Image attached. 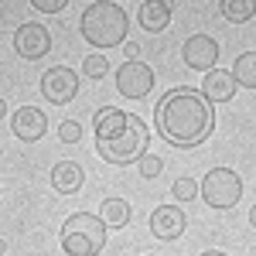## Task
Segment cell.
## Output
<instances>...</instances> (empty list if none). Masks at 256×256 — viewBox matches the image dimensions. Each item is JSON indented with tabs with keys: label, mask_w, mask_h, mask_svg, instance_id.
<instances>
[{
	"label": "cell",
	"mask_w": 256,
	"mask_h": 256,
	"mask_svg": "<svg viewBox=\"0 0 256 256\" xmlns=\"http://www.w3.org/2000/svg\"><path fill=\"white\" fill-rule=\"evenodd\" d=\"M158 134L171 147H198L212 134V102L195 89H171L154 110Z\"/></svg>",
	"instance_id": "1"
},
{
	"label": "cell",
	"mask_w": 256,
	"mask_h": 256,
	"mask_svg": "<svg viewBox=\"0 0 256 256\" xmlns=\"http://www.w3.org/2000/svg\"><path fill=\"white\" fill-rule=\"evenodd\" d=\"M92 130H96V150L102 160L110 164H134V160L147 158V140L150 130L144 126V120L137 113H126V110H99L92 120Z\"/></svg>",
	"instance_id": "2"
},
{
	"label": "cell",
	"mask_w": 256,
	"mask_h": 256,
	"mask_svg": "<svg viewBox=\"0 0 256 256\" xmlns=\"http://www.w3.org/2000/svg\"><path fill=\"white\" fill-rule=\"evenodd\" d=\"M82 38L89 41L92 48H113L120 41L126 38V28H130V20H126V10L116 7L113 0H96V4H89L86 10H82Z\"/></svg>",
	"instance_id": "3"
},
{
	"label": "cell",
	"mask_w": 256,
	"mask_h": 256,
	"mask_svg": "<svg viewBox=\"0 0 256 256\" xmlns=\"http://www.w3.org/2000/svg\"><path fill=\"white\" fill-rule=\"evenodd\" d=\"M106 222L89 212H76L62 222V250L65 256H96L106 246Z\"/></svg>",
	"instance_id": "4"
},
{
	"label": "cell",
	"mask_w": 256,
	"mask_h": 256,
	"mask_svg": "<svg viewBox=\"0 0 256 256\" xmlns=\"http://www.w3.org/2000/svg\"><path fill=\"white\" fill-rule=\"evenodd\" d=\"M202 198L212 205V208H232L239 198H242V181L232 168H212L208 174L202 178Z\"/></svg>",
	"instance_id": "5"
},
{
	"label": "cell",
	"mask_w": 256,
	"mask_h": 256,
	"mask_svg": "<svg viewBox=\"0 0 256 256\" xmlns=\"http://www.w3.org/2000/svg\"><path fill=\"white\" fill-rule=\"evenodd\" d=\"M154 89V72L144 65L140 58L123 62L116 68V92L126 99H144L147 92Z\"/></svg>",
	"instance_id": "6"
},
{
	"label": "cell",
	"mask_w": 256,
	"mask_h": 256,
	"mask_svg": "<svg viewBox=\"0 0 256 256\" xmlns=\"http://www.w3.org/2000/svg\"><path fill=\"white\" fill-rule=\"evenodd\" d=\"M41 92H44L48 102L65 106V102H72L76 92H79V76H76L72 68H65V65H52V68L41 76Z\"/></svg>",
	"instance_id": "7"
},
{
	"label": "cell",
	"mask_w": 256,
	"mask_h": 256,
	"mask_svg": "<svg viewBox=\"0 0 256 256\" xmlns=\"http://www.w3.org/2000/svg\"><path fill=\"white\" fill-rule=\"evenodd\" d=\"M14 48H18L20 58H44L52 52V34L41 28V24H20L18 34H14Z\"/></svg>",
	"instance_id": "8"
},
{
	"label": "cell",
	"mask_w": 256,
	"mask_h": 256,
	"mask_svg": "<svg viewBox=\"0 0 256 256\" xmlns=\"http://www.w3.org/2000/svg\"><path fill=\"white\" fill-rule=\"evenodd\" d=\"M184 62H188V68H198V72L216 68V62H218L216 38H208V34H192V38L184 41Z\"/></svg>",
	"instance_id": "9"
},
{
	"label": "cell",
	"mask_w": 256,
	"mask_h": 256,
	"mask_svg": "<svg viewBox=\"0 0 256 256\" xmlns=\"http://www.w3.org/2000/svg\"><path fill=\"white\" fill-rule=\"evenodd\" d=\"M184 226H188V218H184V212L178 208V205H158L154 212H150V232L158 239H178L181 232H184Z\"/></svg>",
	"instance_id": "10"
},
{
	"label": "cell",
	"mask_w": 256,
	"mask_h": 256,
	"mask_svg": "<svg viewBox=\"0 0 256 256\" xmlns=\"http://www.w3.org/2000/svg\"><path fill=\"white\" fill-rule=\"evenodd\" d=\"M236 76L232 72H226V68H208L205 72V79H202V96L208 99V102H229L232 92H236Z\"/></svg>",
	"instance_id": "11"
},
{
	"label": "cell",
	"mask_w": 256,
	"mask_h": 256,
	"mask_svg": "<svg viewBox=\"0 0 256 256\" xmlns=\"http://www.w3.org/2000/svg\"><path fill=\"white\" fill-rule=\"evenodd\" d=\"M82 184H86V171H82L76 160H58L52 168V188L62 195H76Z\"/></svg>",
	"instance_id": "12"
},
{
	"label": "cell",
	"mask_w": 256,
	"mask_h": 256,
	"mask_svg": "<svg viewBox=\"0 0 256 256\" xmlns=\"http://www.w3.org/2000/svg\"><path fill=\"white\" fill-rule=\"evenodd\" d=\"M44 130H48V120H44L41 110L24 106V110L14 113V134H18L20 140H38V137H44Z\"/></svg>",
	"instance_id": "13"
},
{
	"label": "cell",
	"mask_w": 256,
	"mask_h": 256,
	"mask_svg": "<svg viewBox=\"0 0 256 256\" xmlns=\"http://www.w3.org/2000/svg\"><path fill=\"white\" fill-rule=\"evenodd\" d=\"M171 24V7H168V0H147V4H140V28L144 31H164Z\"/></svg>",
	"instance_id": "14"
},
{
	"label": "cell",
	"mask_w": 256,
	"mask_h": 256,
	"mask_svg": "<svg viewBox=\"0 0 256 256\" xmlns=\"http://www.w3.org/2000/svg\"><path fill=\"white\" fill-rule=\"evenodd\" d=\"M99 212H102V222H106L110 229H123V226L130 222V205H126L123 198H106Z\"/></svg>",
	"instance_id": "15"
},
{
	"label": "cell",
	"mask_w": 256,
	"mask_h": 256,
	"mask_svg": "<svg viewBox=\"0 0 256 256\" xmlns=\"http://www.w3.org/2000/svg\"><path fill=\"white\" fill-rule=\"evenodd\" d=\"M256 14V0H222V18L232 24H246Z\"/></svg>",
	"instance_id": "16"
},
{
	"label": "cell",
	"mask_w": 256,
	"mask_h": 256,
	"mask_svg": "<svg viewBox=\"0 0 256 256\" xmlns=\"http://www.w3.org/2000/svg\"><path fill=\"white\" fill-rule=\"evenodd\" d=\"M232 76H236L239 86H246V89H256V52H246V55H239L236 65H232Z\"/></svg>",
	"instance_id": "17"
},
{
	"label": "cell",
	"mask_w": 256,
	"mask_h": 256,
	"mask_svg": "<svg viewBox=\"0 0 256 256\" xmlns=\"http://www.w3.org/2000/svg\"><path fill=\"white\" fill-rule=\"evenodd\" d=\"M82 76H86V79H106V76H110V62H106V55H86V62H82Z\"/></svg>",
	"instance_id": "18"
},
{
	"label": "cell",
	"mask_w": 256,
	"mask_h": 256,
	"mask_svg": "<svg viewBox=\"0 0 256 256\" xmlns=\"http://www.w3.org/2000/svg\"><path fill=\"white\" fill-rule=\"evenodd\" d=\"M198 188H202V184H195V178H178L171 192H174V198H178V202H192Z\"/></svg>",
	"instance_id": "19"
},
{
	"label": "cell",
	"mask_w": 256,
	"mask_h": 256,
	"mask_svg": "<svg viewBox=\"0 0 256 256\" xmlns=\"http://www.w3.org/2000/svg\"><path fill=\"white\" fill-rule=\"evenodd\" d=\"M58 137L65 140V144H79L82 140V126L76 123V120H65V123L58 126Z\"/></svg>",
	"instance_id": "20"
},
{
	"label": "cell",
	"mask_w": 256,
	"mask_h": 256,
	"mask_svg": "<svg viewBox=\"0 0 256 256\" xmlns=\"http://www.w3.org/2000/svg\"><path fill=\"white\" fill-rule=\"evenodd\" d=\"M160 168H164V160L154 158V154H147V158H140V174L144 178H158Z\"/></svg>",
	"instance_id": "21"
},
{
	"label": "cell",
	"mask_w": 256,
	"mask_h": 256,
	"mask_svg": "<svg viewBox=\"0 0 256 256\" xmlns=\"http://www.w3.org/2000/svg\"><path fill=\"white\" fill-rule=\"evenodd\" d=\"M65 4H68V0H31V7L41 10V14H58Z\"/></svg>",
	"instance_id": "22"
},
{
	"label": "cell",
	"mask_w": 256,
	"mask_h": 256,
	"mask_svg": "<svg viewBox=\"0 0 256 256\" xmlns=\"http://www.w3.org/2000/svg\"><path fill=\"white\" fill-rule=\"evenodd\" d=\"M250 226H253V229H256V205H253V208H250Z\"/></svg>",
	"instance_id": "23"
},
{
	"label": "cell",
	"mask_w": 256,
	"mask_h": 256,
	"mask_svg": "<svg viewBox=\"0 0 256 256\" xmlns=\"http://www.w3.org/2000/svg\"><path fill=\"white\" fill-rule=\"evenodd\" d=\"M4 113H7V102H4V99H0V120H4Z\"/></svg>",
	"instance_id": "24"
},
{
	"label": "cell",
	"mask_w": 256,
	"mask_h": 256,
	"mask_svg": "<svg viewBox=\"0 0 256 256\" xmlns=\"http://www.w3.org/2000/svg\"><path fill=\"white\" fill-rule=\"evenodd\" d=\"M202 256H226V253H218V250H208V253H202Z\"/></svg>",
	"instance_id": "25"
},
{
	"label": "cell",
	"mask_w": 256,
	"mask_h": 256,
	"mask_svg": "<svg viewBox=\"0 0 256 256\" xmlns=\"http://www.w3.org/2000/svg\"><path fill=\"white\" fill-rule=\"evenodd\" d=\"M0 256H4V253H0Z\"/></svg>",
	"instance_id": "26"
}]
</instances>
